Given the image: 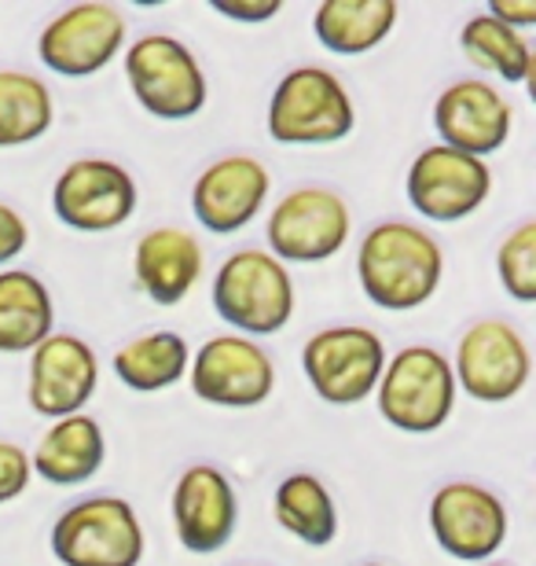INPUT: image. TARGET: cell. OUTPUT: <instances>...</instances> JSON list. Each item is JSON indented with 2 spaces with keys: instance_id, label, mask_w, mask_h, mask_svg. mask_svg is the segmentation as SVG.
Listing matches in <instances>:
<instances>
[{
  "instance_id": "277c9868",
  "label": "cell",
  "mask_w": 536,
  "mask_h": 566,
  "mask_svg": "<svg viewBox=\"0 0 536 566\" xmlns=\"http://www.w3.org/2000/svg\"><path fill=\"white\" fill-rule=\"evenodd\" d=\"M382 420L404 434H433L455 409V376L433 346H404L386 360L379 387Z\"/></svg>"
},
{
  "instance_id": "83f0119b",
  "label": "cell",
  "mask_w": 536,
  "mask_h": 566,
  "mask_svg": "<svg viewBox=\"0 0 536 566\" xmlns=\"http://www.w3.org/2000/svg\"><path fill=\"white\" fill-rule=\"evenodd\" d=\"M30 457L15 441H0V504L15 501L30 485Z\"/></svg>"
},
{
  "instance_id": "d4e9b609",
  "label": "cell",
  "mask_w": 536,
  "mask_h": 566,
  "mask_svg": "<svg viewBox=\"0 0 536 566\" xmlns=\"http://www.w3.org/2000/svg\"><path fill=\"white\" fill-rule=\"evenodd\" d=\"M460 49L477 71L504 77L511 85H526L533 77V44L526 33L504 27L488 11H477L463 22Z\"/></svg>"
},
{
  "instance_id": "4fadbf2b",
  "label": "cell",
  "mask_w": 536,
  "mask_h": 566,
  "mask_svg": "<svg viewBox=\"0 0 536 566\" xmlns=\"http://www.w3.org/2000/svg\"><path fill=\"white\" fill-rule=\"evenodd\" d=\"M433 541L460 563L493 559L507 541L504 501L477 482H449L430 501Z\"/></svg>"
},
{
  "instance_id": "ba28073f",
  "label": "cell",
  "mask_w": 536,
  "mask_h": 566,
  "mask_svg": "<svg viewBox=\"0 0 536 566\" xmlns=\"http://www.w3.org/2000/svg\"><path fill=\"white\" fill-rule=\"evenodd\" d=\"M265 240H269V254L276 262H291V265L327 262L349 240L346 199L320 185L287 191L272 207Z\"/></svg>"
},
{
  "instance_id": "5b68a950",
  "label": "cell",
  "mask_w": 536,
  "mask_h": 566,
  "mask_svg": "<svg viewBox=\"0 0 536 566\" xmlns=\"http://www.w3.org/2000/svg\"><path fill=\"white\" fill-rule=\"evenodd\" d=\"M125 77L147 115L158 122H188L207 107V74L196 52L169 33H147L125 52Z\"/></svg>"
},
{
  "instance_id": "7402d4cb",
  "label": "cell",
  "mask_w": 536,
  "mask_h": 566,
  "mask_svg": "<svg viewBox=\"0 0 536 566\" xmlns=\"http://www.w3.org/2000/svg\"><path fill=\"white\" fill-rule=\"evenodd\" d=\"M52 294L49 287L27 273L8 269L0 273V354H27L52 335Z\"/></svg>"
},
{
  "instance_id": "f546056e",
  "label": "cell",
  "mask_w": 536,
  "mask_h": 566,
  "mask_svg": "<svg viewBox=\"0 0 536 566\" xmlns=\"http://www.w3.org/2000/svg\"><path fill=\"white\" fill-rule=\"evenodd\" d=\"M27 240H30V232H27V221L19 218V210L0 202V265L15 262V258L27 251Z\"/></svg>"
},
{
  "instance_id": "ac0fdd59",
  "label": "cell",
  "mask_w": 536,
  "mask_h": 566,
  "mask_svg": "<svg viewBox=\"0 0 536 566\" xmlns=\"http://www.w3.org/2000/svg\"><path fill=\"white\" fill-rule=\"evenodd\" d=\"M269 169L250 155H224L191 188V210L213 235H232L258 218L269 199Z\"/></svg>"
},
{
  "instance_id": "4316f807",
  "label": "cell",
  "mask_w": 536,
  "mask_h": 566,
  "mask_svg": "<svg viewBox=\"0 0 536 566\" xmlns=\"http://www.w3.org/2000/svg\"><path fill=\"white\" fill-rule=\"evenodd\" d=\"M500 283L515 302H536V221H522L496 251Z\"/></svg>"
},
{
  "instance_id": "e0dca14e",
  "label": "cell",
  "mask_w": 536,
  "mask_h": 566,
  "mask_svg": "<svg viewBox=\"0 0 536 566\" xmlns=\"http://www.w3.org/2000/svg\"><path fill=\"white\" fill-rule=\"evenodd\" d=\"M239 501L228 474L213 463H196L174 485L177 541L196 556H213L235 534Z\"/></svg>"
},
{
  "instance_id": "52a82bcc",
  "label": "cell",
  "mask_w": 536,
  "mask_h": 566,
  "mask_svg": "<svg viewBox=\"0 0 536 566\" xmlns=\"http://www.w3.org/2000/svg\"><path fill=\"white\" fill-rule=\"evenodd\" d=\"M302 368L316 398L327 405H360L371 398L386 368V346L371 327L338 324L316 332L302 349Z\"/></svg>"
},
{
  "instance_id": "7c38bea8",
  "label": "cell",
  "mask_w": 536,
  "mask_h": 566,
  "mask_svg": "<svg viewBox=\"0 0 536 566\" xmlns=\"http://www.w3.org/2000/svg\"><path fill=\"white\" fill-rule=\"evenodd\" d=\"M52 210L74 232H111L133 218L136 180L111 158H77L55 180Z\"/></svg>"
},
{
  "instance_id": "1f68e13d",
  "label": "cell",
  "mask_w": 536,
  "mask_h": 566,
  "mask_svg": "<svg viewBox=\"0 0 536 566\" xmlns=\"http://www.w3.org/2000/svg\"><path fill=\"white\" fill-rule=\"evenodd\" d=\"M360 566H386V563H360Z\"/></svg>"
},
{
  "instance_id": "d6986e66",
  "label": "cell",
  "mask_w": 536,
  "mask_h": 566,
  "mask_svg": "<svg viewBox=\"0 0 536 566\" xmlns=\"http://www.w3.org/2000/svg\"><path fill=\"white\" fill-rule=\"evenodd\" d=\"M133 273L155 305H177L202 276V247L185 229H151L136 243Z\"/></svg>"
},
{
  "instance_id": "9a60e30c",
  "label": "cell",
  "mask_w": 536,
  "mask_h": 566,
  "mask_svg": "<svg viewBox=\"0 0 536 566\" xmlns=\"http://www.w3.org/2000/svg\"><path fill=\"white\" fill-rule=\"evenodd\" d=\"M99 387V360L77 335H49L30 354V409L44 420H66L93 401Z\"/></svg>"
},
{
  "instance_id": "603a6c76",
  "label": "cell",
  "mask_w": 536,
  "mask_h": 566,
  "mask_svg": "<svg viewBox=\"0 0 536 566\" xmlns=\"http://www.w3.org/2000/svg\"><path fill=\"white\" fill-rule=\"evenodd\" d=\"M276 523L302 545L324 548L338 537V507L327 485L313 471H294L276 485Z\"/></svg>"
},
{
  "instance_id": "6da1fadb",
  "label": "cell",
  "mask_w": 536,
  "mask_h": 566,
  "mask_svg": "<svg viewBox=\"0 0 536 566\" xmlns=\"http://www.w3.org/2000/svg\"><path fill=\"white\" fill-rule=\"evenodd\" d=\"M444 273L441 243L412 221H382L360 240L357 276L379 310L408 313L433 298Z\"/></svg>"
},
{
  "instance_id": "9c48e42d",
  "label": "cell",
  "mask_w": 536,
  "mask_h": 566,
  "mask_svg": "<svg viewBox=\"0 0 536 566\" xmlns=\"http://www.w3.org/2000/svg\"><path fill=\"white\" fill-rule=\"evenodd\" d=\"M455 390L474 401L500 405L526 390L533 376L529 346L515 327L504 321H477L463 332L452 360Z\"/></svg>"
},
{
  "instance_id": "ffe728a7",
  "label": "cell",
  "mask_w": 536,
  "mask_h": 566,
  "mask_svg": "<svg viewBox=\"0 0 536 566\" xmlns=\"http://www.w3.org/2000/svg\"><path fill=\"white\" fill-rule=\"evenodd\" d=\"M107 441L104 427L93 416L77 412L66 420H55L44 438L38 441V452L30 457V471H38L52 485H82L104 468Z\"/></svg>"
},
{
  "instance_id": "8fae6325",
  "label": "cell",
  "mask_w": 536,
  "mask_h": 566,
  "mask_svg": "<svg viewBox=\"0 0 536 566\" xmlns=\"http://www.w3.org/2000/svg\"><path fill=\"white\" fill-rule=\"evenodd\" d=\"M125 44V15L107 0H85L60 11L38 38V55L63 77H88L118 60Z\"/></svg>"
},
{
  "instance_id": "4dcf8cb0",
  "label": "cell",
  "mask_w": 536,
  "mask_h": 566,
  "mask_svg": "<svg viewBox=\"0 0 536 566\" xmlns=\"http://www.w3.org/2000/svg\"><path fill=\"white\" fill-rule=\"evenodd\" d=\"M488 15L500 19L511 30L526 33L536 22V4H533V0H522V4H518V0H493V4H488Z\"/></svg>"
},
{
  "instance_id": "30bf717a",
  "label": "cell",
  "mask_w": 536,
  "mask_h": 566,
  "mask_svg": "<svg viewBox=\"0 0 536 566\" xmlns=\"http://www.w3.org/2000/svg\"><path fill=\"white\" fill-rule=\"evenodd\" d=\"M191 390L199 401L221 409H258L272 398L276 365L243 335H213L191 357Z\"/></svg>"
},
{
  "instance_id": "3957f363",
  "label": "cell",
  "mask_w": 536,
  "mask_h": 566,
  "mask_svg": "<svg viewBox=\"0 0 536 566\" xmlns=\"http://www.w3.org/2000/svg\"><path fill=\"white\" fill-rule=\"evenodd\" d=\"M357 126L346 85L324 66H298L283 74L269 99V137L287 147L338 144Z\"/></svg>"
},
{
  "instance_id": "484cf974",
  "label": "cell",
  "mask_w": 536,
  "mask_h": 566,
  "mask_svg": "<svg viewBox=\"0 0 536 566\" xmlns=\"http://www.w3.org/2000/svg\"><path fill=\"white\" fill-rule=\"evenodd\" d=\"M55 107L41 77L27 71H0V147H22L52 129Z\"/></svg>"
},
{
  "instance_id": "44dd1931",
  "label": "cell",
  "mask_w": 536,
  "mask_h": 566,
  "mask_svg": "<svg viewBox=\"0 0 536 566\" xmlns=\"http://www.w3.org/2000/svg\"><path fill=\"white\" fill-rule=\"evenodd\" d=\"M397 15V0H324L313 15V33L327 52L364 55L390 38Z\"/></svg>"
},
{
  "instance_id": "7a4b0ae2",
  "label": "cell",
  "mask_w": 536,
  "mask_h": 566,
  "mask_svg": "<svg viewBox=\"0 0 536 566\" xmlns=\"http://www.w3.org/2000/svg\"><path fill=\"white\" fill-rule=\"evenodd\" d=\"M213 310L246 335H276L294 316V280L269 251L246 247L224 258L213 276Z\"/></svg>"
},
{
  "instance_id": "5bb4252c",
  "label": "cell",
  "mask_w": 536,
  "mask_h": 566,
  "mask_svg": "<svg viewBox=\"0 0 536 566\" xmlns=\"http://www.w3.org/2000/svg\"><path fill=\"white\" fill-rule=\"evenodd\" d=\"M493 191V174L485 158H471L444 144L423 147L408 166V202L430 221H463Z\"/></svg>"
},
{
  "instance_id": "d6a6232c",
  "label": "cell",
  "mask_w": 536,
  "mask_h": 566,
  "mask_svg": "<svg viewBox=\"0 0 536 566\" xmlns=\"http://www.w3.org/2000/svg\"><path fill=\"white\" fill-rule=\"evenodd\" d=\"M482 566H507V563H482Z\"/></svg>"
},
{
  "instance_id": "cb8c5ba5",
  "label": "cell",
  "mask_w": 536,
  "mask_h": 566,
  "mask_svg": "<svg viewBox=\"0 0 536 566\" xmlns=\"http://www.w3.org/2000/svg\"><path fill=\"white\" fill-rule=\"evenodd\" d=\"M191 365V349L185 335L177 332H151L133 343H125L114 354V376L136 394H158L185 379Z\"/></svg>"
},
{
  "instance_id": "8992f818",
  "label": "cell",
  "mask_w": 536,
  "mask_h": 566,
  "mask_svg": "<svg viewBox=\"0 0 536 566\" xmlns=\"http://www.w3.org/2000/svg\"><path fill=\"white\" fill-rule=\"evenodd\" d=\"M52 556L63 566H140L144 530L122 496H88L52 526Z\"/></svg>"
},
{
  "instance_id": "2e32d148",
  "label": "cell",
  "mask_w": 536,
  "mask_h": 566,
  "mask_svg": "<svg viewBox=\"0 0 536 566\" xmlns=\"http://www.w3.org/2000/svg\"><path fill=\"white\" fill-rule=\"evenodd\" d=\"M511 122H515V111L507 96L477 77L449 85L433 104V129L441 144L471 158L500 151L511 137Z\"/></svg>"
},
{
  "instance_id": "f1b7e54d",
  "label": "cell",
  "mask_w": 536,
  "mask_h": 566,
  "mask_svg": "<svg viewBox=\"0 0 536 566\" xmlns=\"http://www.w3.org/2000/svg\"><path fill=\"white\" fill-rule=\"evenodd\" d=\"M210 8L232 22H269L283 11V0H210Z\"/></svg>"
}]
</instances>
